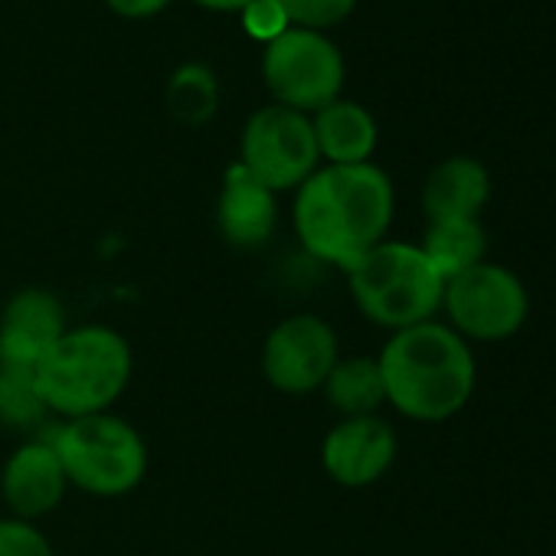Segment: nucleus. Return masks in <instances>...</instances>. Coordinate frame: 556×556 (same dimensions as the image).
<instances>
[{"label":"nucleus","mask_w":556,"mask_h":556,"mask_svg":"<svg viewBox=\"0 0 556 556\" xmlns=\"http://www.w3.org/2000/svg\"><path fill=\"white\" fill-rule=\"evenodd\" d=\"M396 213V193L383 167L325 164L295 190V232L302 245L338 268H351L380 245Z\"/></svg>","instance_id":"obj_1"},{"label":"nucleus","mask_w":556,"mask_h":556,"mask_svg":"<svg viewBox=\"0 0 556 556\" xmlns=\"http://www.w3.org/2000/svg\"><path fill=\"white\" fill-rule=\"evenodd\" d=\"M105 4L118 14V17H128V21H148L154 14H161L170 0H105Z\"/></svg>","instance_id":"obj_23"},{"label":"nucleus","mask_w":556,"mask_h":556,"mask_svg":"<svg viewBox=\"0 0 556 556\" xmlns=\"http://www.w3.org/2000/svg\"><path fill=\"white\" fill-rule=\"evenodd\" d=\"M219 83L210 66L184 63L167 83V109L184 125H203L216 115Z\"/></svg>","instance_id":"obj_18"},{"label":"nucleus","mask_w":556,"mask_h":556,"mask_svg":"<svg viewBox=\"0 0 556 556\" xmlns=\"http://www.w3.org/2000/svg\"><path fill=\"white\" fill-rule=\"evenodd\" d=\"M50 416L47 400L37 383V370L0 367V426L14 432H30Z\"/></svg>","instance_id":"obj_19"},{"label":"nucleus","mask_w":556,"mask_h":556,"mask_svg":"<svg viewBox=\"0 0 556 556\" xmlns=\"http://www.w3.org/2000/svg\"><path fill=\"white\" fill-rule=\"evenodd\" d=\"M197 4L206 11H242L249 0H197Z\"/></svg>","instance_id":"obj_24"},{"label":"nucleus","mask_w":556,"mask_h":556,"mask_svg":"<svg viewBox=\"0 0 556 556\" xmlns=\"http://www.w3.org/2000/svg\"><path fill=\"white\" fill-rule=\"evenodd\" d=\"M419 249L426 252V258L448 282V278L488 262L484 258L488 255V232H484L481 219H442V223H429Z\"/></svg>","instance_id":"obj_16"},{"label":"nucleus","mask_w":556,"mask_h":556,"mask_svg":"<svg viewBox=\"0 0 556 556\" xmlns=\"http://www.w3.org/2000/svg\"><path fill=\"white\" fill-rule=\"evenodd\" d=\"M0 556H56V549L34 520L4 517L0 520Z\"/></svg>","instance_id":"obj_21"},{"label":"nucleus","mask_w":556,"mask_h":556,"mask_svg":"<svg viewBox=\"0 0 556 556\" xmlns=\"http://www.w3.org/2000/svg\"><path fill=\"white\" fill-rule=\"evenodd\" d=\"M312 128H315L321 161L338 164V167L370 164L377 151V138H380L374 115L364 105L348 102V99H338L325 105L321 112H315Z\"/></svg>","instance_id":"obj_15"},{"label":"nucleus","mask_w":556,"mask_h":556,"mask_svg":"<svg viewBox=\"0 0 556 556\" xmlns=\"http://www.w3.org/2000/svg\"><path fill=\"white\" fill-rule=\"evenodd\" d=\"M442 312L448 328L465 341H507L514 338L530 315V295L520 278L494 262H481L445 282Z\"/></svg>","instance_id":"obj_7"},{"label":"nucleus","mask_w":556,"mask_h":556,"mask_svg":"<svg viewBox=\"0 0 556 556\" xmlns=\"http://www.w3.org/2000/svg\"><path fill=\"white\" fill-rule=\"evenodd\" d=\"M400 439L380 416L341 419L321 442V465L341 488H370L396 462Z\"/></svg>","instance_id":"obj_10"},{"label":"nucleus","mask_w":556,"mask_h":556,"mask_svg":"<svg viewBox=\"0 0 556 556\" xmlns=\"http://www.w3.org/2000/svg\"><path fill=\"white\" fill-rule=\"evenodd\" d=\"M239 164L271 193L299 190L321 167L312 115L286 105L252 112L239 138Z\"/></svg>","instance_id":"obj_8"},{"label":"nucleus","mask_w":556,"mask_h":556,"mask_svg":"<svg viewBox=\"0 0 556 556\" xmlns=\"http://www.w3.org/2000/svg\"><path fill=\"white\" fill-rule=\"evenodd\" d=\"M278 4H282L292 27L325 34L328 27L344 24L354 14L357 0H278Z\"/></svg>","instance_id":"obj_20"},{"label":"nucleus","mask_w":556,"mask_h":556,"mask_svg":"<svg viewBox=\"0 0 556 556\" xmlns=\"http://www.w3.org/2000/svg\"><path fill=\"white\" fill-rule=\"evenodd\" d=\"M131 374V344L109 325L66 328L53 351L37 364V383L47 409L63 422L112 413L128 390Z\"/></svg>","instance_id":"obj_3"},{"label":"nucleus","mask_w":556,"mask_h":556,"mask_svg":"<svg viewBox=\"0 0 556 556\" xmlns=\"http://www.w3.org/2000/svg\"><path fill=\"white\" fill-rule=\"evenodd\" d=\"M66 471L50 439H30L17 445L0 468V494L21 520H40L53 514L66 497Z\"/></svg>","instance_id":"obj_12"},{"label":"nucleus","mask_w":556,"mask_h":556,"mask_svg":"<svg viewBox=\"0 0 556 556\" xmlns=\"http://www.w3.org/2000/svg\"><path fill=\"white\" fill-rule=\"evenodd\" d=\"M377 364L387 403L413 422H445L475 396V354L468 341L442 321L390 334Z\"/></svg>","instance_id":"obj_2"},{"label":"nucleus","mask_w":556,"mask_h":556,"mask_svg":"<svg viewBox=\"0 0 556 556\" xmlns=\"http://www.w3.org/2000/svg\"><path fill=\"white\" fill-rule=\"evenodd\" d=\"M216 226L232 249H262L278 229L275 193L262 187L239 161L226 170L216 200Z\"/></svg>","instance_id":"obj_13"},{"label":"nucleus","mask_w":556,"mask_h":556,"mask_svg":"<svg viewBox=\"0 0 556 556\" xmlns=\"http://www.w3.org/2000/svg\"><path fill=\"white\" fill-rule=\"evenodd\" d=\"M491 200L488 167L475 157H448L435 164L422 184V213L429 223L442 219H481Z\"/></svg>","instance_id":"obj_14"},{"label":"nucleus","mask_w":556,"mask_h":556,"mask_svg":"<svg viewBox=\"0 0 556 556\" xmlns=\"http://www.w3.org/2000/svg\"><path fill=\"white\" fill-rule=\"evenodd\" d=\"M344 76L341 50L318 30L289 27L278 40L265 43L262 79L275 96V105L315 115L341 99Z\"/></svg>","instance_id":"obj_6"},{"label":"nucleus","mask_w":556,"mask_h":556,"mask_svg":"<svg viewBox=\"0 0 556 556\" xmlns=\"http://www.w3.org/2000/svg\"><path fill=\"white\" fill-rule=\"evenodd\" d=\"M344 275L357 312L393 334L435 321V312H442L445 278L413 242L383 239Z\"/></svg>","instance_id":"obj_4"},{"label":"nucleus","mask_w":556,"mask_h":556,"mask_svg":"<svg viewBox=\"0 0 556 556\" xmlns=\"http://www.w3.org/2000/svg\"><path fill=\"white\" fill-rule=\"evenodd\" d=\"M66 308L47 289H21L8 299L0 312V367H27L53 351V344L66 334Z\"/></svg>","instance_id":"obj_11"},{"label":"nucleus","mask_w":556,"mask_h":556,"mask_svg":"<svg viewBox=\"0 0 556 556\" xmlns=\"http://www.w3.org/2000/svg\"><path fill=\"white\" fill-rule=\"evenodd\" d=\"M338 361L341 351L334 328L308 312L282 318L262 344V377L286 396H308L321 390Z\"/></svg>","instance_id":"obj_9"},{"label":"nucleus","mask_w":556,"mask_h":556,"mask_svg":"<svg viewBox=\"0 0 556 556\" xmlns=\"http://www.w3.org/2000/svg\"><path fill=\"white\" fill-rule=\"evenodd\" d=\"M50 445L63 462L66 481L92 497H122L148 475V445L141 432L115 413L66 419Z\"/></svg>","instance_id":"obj_5"},{"label":"nucleus","mask_w":556,"mask_h":556,"mask_svg":"<svg viewBox=\"0 0 556 556\" xmlns=\"http://www.w3.org/2000/svg\"><path fill=\"white\" fill-rule=\"evenodd\" d=\"M239 14H242L245 34L252 40H258V43H271V40H278V37H282L292 27L278 0H249V4Z\"/></svg>","instance_id":"obj_22"},{"label":"nucleus","mask_w":556,"mask_h":556,"mask_svg":"<svg viewBox=\"0 0 556 556\" xmlns=\"http://www.w3.org/2000/svg\"><path fill=\"white\" fill-rule=\"evenodd\" d=\"M321 390H325L331 409L341 413V419L377 416V409L387 403L383 374H380L377 357H341Z\"/></svg>","instance_id":"obj_17"}]
</instances>
